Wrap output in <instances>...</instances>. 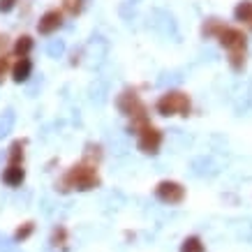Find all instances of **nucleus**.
I'll return each mask as SVG.
<instances>
[{"label":"nucleus","instance_id":"f257e3e1","mask_svg":"<svg viewBox=\"0 0 252 252\" xmlns=\"http://www.w3.org/2000/svg\"><path fill=\"white\" fill-rule=\"evenodd\" d=\"M158 114L162 116H188L190 114V97L181 91H171V93H164L160 99H158Z\"/></svg>","mask_w":252,"mask_h":252},{"label":"nucleus","instance_id":"f03ea898","mask_svg":"<svg viewBox=\"0 0 252 252\" xmlns=\"http://www.w3.org/2000/svg\"><path fill=\"white\" fill-rule=\"evenodd\" d=\"M65 183H69L72 188H79V190H88L93 185H97V176H95V169L93 167L81 164V167H74L65 176Z\"/></svg>","mask_w":252,"mask_h":252},{"label":"nucleus","instance_id":"7ed1b4c3","mask_svg":"<svg viewBox=\"0 0 252 252\" xmlns=\"http://www.w3.org/2000/svg\"><path fill=\"white\" fill-rule=\"evenodd\" d=\"M220 44L229 51V54H236V51H245V32L238 31V28H231V26H224V31L218 35Z\"/></svg>","mask_w":252,"mask_h":252},{"label":"nucleus","instance_id":"20e7f679","mask_svg":"<svg viewBox=\"0 0 252 252\" xmlns=\"http://www.w3.org/2000/svg\"><path fill=\"white\" fill-rule=\"evenodd\" d=\"M155 194L160 201L164 204H181L185 197V188L181 183H176V181H162L158 188H155Z\"/></svg>","mask_w":252,"mask_h":252},{"label":"nucleus","instance_id":"39448f33","mask_svg":"<svg viewBox=\"0 0 252 252\" xmlns=\"http://www.w3.org/2000/svg\"><path fill=\"white\" fill-rule=\"evenodd\" d=\"M160 144H162V132L153 125H146L144 130L139 132V148L144 151V153H151L155 155L160 151Z\"/></svg>","mask_w":252,"mask_h":252},{"label":"nucleus","instance_id":"423d86ee","mask_svg":"<svg viewBox=\"0 0 252 252\" xmlns=\"http://www.w3.org/2000/svg\"><path fill=\"white\" fill-rule=\"evenodd\" d=\"M61 23H63V12H58V9H49V12L39 19L37 31L42 32V35H51V32H56L58 28H61Z\"/></svg>","mask_w":252,"mask_h":252},{"label":"nucleus","instance_id":"0eeeda50","mask_svg":"<svg viewBox=\"0 0 252 252\" xmlns=\"http://www.w3.org/2000/svg\"><path fill=\"white\" fill-rule=\"evenodd\" d=\"M31 69H32V65L28 58H19L14 63V67H12V79H14L16 84H23L26 79L31 77Z\"/></svg>","mask_w":252,"mask_h":252},{"label":"nucleus","instance_id":"6e6552de","mask_svg":"<svg viewBox=\"0 0 252 252\" xmlns=\"http://www.w3.org/2000/svg\"><path fill=\"white\" fill-rule=\"evenodd\" d=\"M234 19L241 23H252V0L238 2L236 9H234Z\"/></svg>","mask_w":252,"mask_h":252},{"label":"nucleus","instance_id":"1a4fd4ad","mask_svg":"<svg viewBox=\"0 0 252 252\" xmlns=\"http://www.w3.org/2000/svg\"><path fill=\"white\" fill-rule=\"evenodd\" d=\"M2 181L7 185H21V181H23L21 164H9V167L5 169V174H2Z\"/></svg>","mask_w":252,"mask_h":252},{"label":"nucleus","instance_id":"9d476101","mask_svg":"<svg viewBox=\"0 0 252 252\" xmlns=\"http://www.w3.org/2000/svg\"><path fill=\"white\" fill-rule=\"evenodd\" d=\"M222 31H224V23H222L220 19H208V21L204 23V28H201V32H204L206 37H218Z\"/></svg>","mask_w":252,"mask_h":252},{"label":"nucleus","instance_id":"9b49d317","mask_svg":"<svg viewBox=\"0 0 252 252\" xmlns=\"http://www.w3.org/2000/svg\"><path fill=\"white\" fill-rule=\"evenodd\" d=\"M31 49H32V39L28 37V35H23V37L16 39V44H14V54L19 56V58H26Z\"/></svg>","mask_w":252,"mask_h":252},{"label":"nucleus","instance_id":"f8f14e48","mask_svg":"<svg viewBox=\"0 0 252 252\" xmlns=\"http://www.w3.org/2000/svg\"><path fill=\"white\" fill-rule=\"evenodd\" d=\"M181 252H204V243L199 236H190L185 238L183 245H181Z\"/></svg>","mask_w":252,"mask_h":252},{"label":"nucleus","instance_id":"ddd939ff","mask_svg":"<svg viewBox=\"0 0 252 252\" xmlns=\"http://www.w3.org/2000/svg\"><path fill=\"white\" fill-rule=\"evenodd\" d=\"M229 65L234 69H243V65H245V51H236V54H229Z\"/></svg>","mask_w":252,"mask_h":252},{"label":"nucleus","instance_id":"4468645a","mask_svg":"<svg viewBox=\"0 0 252 252\" xmlns=\"http://www.w3.org/2000/svg\"><path fill=\"white\" fill-rule=\"evenodd\" d=\"M12 153H9V164H19L21 162V155H23V151H21V141H16V144H12V148H9Z\"/></svg>","mask_w":252,"mask_h":252},{"label":"nucleus","instance_id":"2eb2a0df","mask_svg":"<svg viewBox=\"0 0 252 252\" xmlns=\"http://www.w3.org/2000/svg\"><path fill=\"white\" fill-rule=\"evenodd\" d=\"M32 231V224L28 222V224H23L21 229H16V241H23V238H28Z\"/></svg>","mask_w":252,"mask_h":252},{"label":"nucleus","instance_id":"dca6fc26","mask_svg":"<svg viewBox=\"0 0 252 252\" xmlns=\"http://www.w3.org/2000/svg\"><path fill=\"white\" fill-rule=\"evenodd\" d=\"M16 5V0H0V12H9Z\"/></svg>","mask_w":252,"mask_h":252},{"label":"nucleus","instance_id":"f3484780","mask_svg":"<svg viewBox=\"0 0 252 252\" xmlns=\"http://www.w3.org/2000/svg\"><path fill=\"white\" fill-rule=\"evenodd\" d=\"M65 5H67V9H69V12H74V14H77L79 9H81L79 0H65Z\"/></svg>","mask_w":252,"mask_h":252},{"label":"nucleus","instance_id":"a211bd4d","mask_svg":"<svg viewBox=\"0 0 252 252\" xmlns=\"http://www.w3.org/2000/svg\"><path fill=\"white\" fill-rule=\"evenodd\" d=\"M7 69H9V61L2 56V58H0V79L5 77V72H7Z\"/></svg>","mask_w":252,"mask_h":252},{"label":"nucleus","instance_id":"6ab92c4d","mask_svg":"<svg viewBox=\"0 0 252 252\" xmlns=\"http://www.w3.org/2000/svg\"><path fill=\"white\" fill-rule=\"evenodd\" d=\"M250 26H252V23H250Z\"/></svg>","mask_w":252,"mask_h":252}]
</instances>
